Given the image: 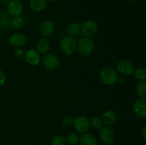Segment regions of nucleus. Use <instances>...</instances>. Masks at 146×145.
I'll return each mask as SVG.
<instances>
[{
    "label": "nucleus",
    "mask_w": 146,
    "mask_h": 145,
    "mask_svg": "<svg viewBox=\"0 0 146 145\" xmlns=\"http://www.w3.org/2000/svg\"><path fill=\"white\" fill-rule=\"evenodd\" d=\"M134 114L140 118L146 117V100L145 98H139L135 101L133 106Z\"/></svg>",
    "instance_id": "nucleus-10"
},
{
    "label": "nucleus",
    "mask_w": 146,
    "mask_h": 145,
    "mask_svg": "<svg viewBox=\"0 0 146 145\" xmlns=\"http://www.w3.org/2000/svg\"><path fill=\"white\" fill-rule=\"evenodd\" d=\"M99 138L103 143L110 144L114 142L115 139V132L109 127H102L100 129Z\"/></svg>",
    "instance_id": "nucleus-5"
},
{
    "label": "nucleus",
    "mask_w": 146,
    "mask_h": 145,
    "mask_svg": "<svg viewBox=\"0 0 146 145\" xmlns=\"http://www.w3.org/2000/svg\"><path fill=\"white\" fill-rule=\"evenodd\" d=\"M24 58L27 63L32 66L38 65L41 62V56L39 55V53L34 49L28 50L25 53Z\"/></svg>",
    "instance_id": "nucleus-11"
},
{
    "label": "nucleus",
    "mask_w": 146,
    "mask_h": 145,
    "mask_svg": "<svg viewBox=\"0 0 146 145\" xmlns=\"http://www.w3.org/2000/svg\"><path fill=\"white\" fill-rule=\"evenodd\" d=\"M44 66L49 71H54L59 66V58L54 53H46L42 59Z\"/></svg>",
    "instance_id": "nucleus-6"
},
{
    "label": "nucleus",
    "mask_w": 146,
    "mask_h": 145,
    "mask_svg": "<svg viewBox=\"0 0 146 145\" xmlns=\"http://www.w3.org/2000/svg\"><path fill=\"white\" fill-rule=\"evenodd\" d=\"M62 123L65 126H71L74 123V118L70 115H66L62 118Z\"/></svg>",
    "instance_id": "nucleus-25"
},
{
    "label": "nucleus",
    "mask_w": 146,
    "mask_h": 145,
    "mask_svg": "<svg viewBox=\"0 0 146 145\" xmlns=\"http://www.w3.org/2000/svg\"><path fill=\"white\" fill-rule=\"evenodd\" d=\"M50 48H51V44L46 38H41L37 42L36 50L39 53L44 54V55L48 53Z\"/></svg>",
    "instance_id": "nucleus-16"
},
{
    "label": "nucleus",
    "mask_w": 146,
    "mask_h": 145,
    "mask_svg": "<svg viewBox=\"0 0 146 145\" xmlns=\"http://www.w3.org/2000/svg\"><path fill=\"white\" fill-rule=\"evenodd\" d=\"M27 43V37L21 33H16L12 34L9 38V44L15 48L24 46Z\"/></svg>",
    "instance_id": "nucleus-12"
},
{
    "label": "nucleus",
    "mask_w": 146,
    "mask_h": 145,
    "mask_svg": "<svg viewBox=\"0 0 146 145\" xmlns=\"http://www.w3.org/2000/svg\"><path fill=\"white\" fill-rule=\"evenodd\" d=\"M81 145H98V142L95 136L90 133H84L79 139Z\"/></svg>",
    "instance_id": "nucleus-17"
},
{
    "label": "nucleus",
    "mask_w": 146,
    "mask_h": 145,
    "mask_svg": "<svg viewBox=\"0 0 146 145\" xmlns=\"http://www.w3.org/2000/svg\"><path fill=\"white\" fill-rule=\"evenodd\" d=\"M40 34L44 37H49L55 31V25L51 20H44L40 26Z\"/></svg>",
    "instance_id": "nucleus-13"
},
{
    "label": "nucleus",
    "mask_w": 146,
    "mask_h": 145,
    "mask_svg": "<svg viewBox=\"0 0 146 145\" xmlns=\"http://www.w3.org/2000/svg\"><path fill=\"white\" fill-rule=\"evenodd\" d=\"M102 122L106 126H111L117 120V114L112 109L106 110L102 115Z\"/></svg>",
    "instance_id": "nucleus-14"
},
{
    "label": "nucleus",
    "mask_w": 146,
    "mask_h": 145,
    "mask_svg": "<svg viewBox=\"0 0 146 145\" xmlns=\"http://www.w3.org/2000/svg\"><path fill=\"white\" fill-rule=\"evenodd\" d=\"M98 26L95 20L89 19L86 21L81 26L82 34L86 37H91L96 34L98 31Z\"/></svg>",
    "instance_id": "nucleus-8"
},
{
    "label": "nucleus",
    "mask_w": 146,
    "mask_h": 145,
    "mask_svg": "<svg viewBox=\"0 0 146 145\" xmlns=\"http://www.w3.org/2000/svg\"><path fill=\"white\" fill-rule=\"evenodd\" d=\"M81 31V26L78 23L74 22L69 24V26L67 28V33L69 35V36H76L78 35Z\"/></svg>",
    "instance_id": "nucleus-18"
},
{
    "label": "nucleus",
    "mask_w": 146,
    "mask_h": 145,
    "mask_svg": "<svg viewBox=\"0 0 146 145\" xmlns=\"http://www.w3.org/2000/svg\"><path fill=\"white\" fill-rule=\"evenodd\" d=\"M99 78L101 82L106 85H113L118 82V72L111 67H104L101 70Z\"/></svg>",
    "instance_id": "nucleus-2"
},
{
    "label": "nucleus",
    "mask_w": 146,
    "mask_h": 145,
    "mask_svg": "<svg viewBox=\"0 0 146 145\" xmlns=\"http://www.w3.org/2000/svg\"><path fill=\"white\" fill-rule=\"evenodd\" d=\"M47 5L46 0H30L29 7L33 11L41 12Z\"/></svg>",
    "instance_id": "nucleus-15"
},
{
    "label": "nucleus",
    "mask_w": 146,
    "mask_h": 145,
    "mask_svg": "<svg viewBox=\"0 0 146 145\" xmlns=\"http://www.w3.org/2000/svg\"><path fill=\"white\" fill-rule=\"evenodd\" d=\"M48 1H51V2H56V1H60V0H48Z\"/></svg>",
    "instance_id": "nucleus-29"
},
{
    "label": "nucleus",
    "mask_w": 146,
    "mask_h": 145,
    "mask_svg": "<svg viewBox=\"0 0 146 145\" xmlns=\"http://www.w3.org/2000/svg\"><path fill=\"white\" fill-rule=\"evenodd\" d=\"M18 1H23V0H18Z\"/></svg>",
    "instance_id": "nucleus-30"
},
{
    "label": "nucleus",
    "mask_w": 146,
    "mask_h": 145,
    "mask_svg": "<svg viewBox=\"0 0 146 145\" xmlns=\"http://www.w3.org/2000/svg\"><path fill=\"white\" fill-rule=\"evenodd\" d=\"M137 94L141 98H146V80H142L138 84L136 88Z\"/></svg>",
    "instance_id": "nucleus-20"
},
{
    "label": "nucleus",
    "mask_w": 146,
    "mask_h": 145,
    "mask_svg": "<svg viewBox=\"0 0 146 145\" xmlns=\"http://www.w3.org/2000/svg\"><path fill=\"white\" fill-rule=\"evenodd\" d=\"M90 125H91V127L94 129L99 130L103 127L104 123L102 122V119L98 117H93L91 118V120H90Z\"/></svg>",
    "instance_id": "nucleus-21"
},
{
    "label": "nucleus",
    "mask_w": 146,
    "mask_h": 145,
    "mask_svg": "<svg viewBox=\"0 0 146 145\" xmlns=\"http://www.w3.org/2000/svg\"><path fill=\"white\" fill-rule=\"evenodd\" d=\"M60 48L65 55H71L76 51V42L73 37L64 36L60 43Z\"/></svg>",
    "instance_id": "nucleus-3"
},
{
    "label": "nucleus",
    "mask_w": 146,
    "mask_h": 145,
    "mask_svg": "<svg viewBox=\"0 0 146 145\" xmlns=\"http://www.w3.org/2000/svg\"><path fill=\"white\" fill-rule=\"evenodd\" d=\"M141 134H142L143 138L146 140V125L143 127L142 129V132H141Z\"/></svg>",
    "instance_id": "nucleus-28"
},
{
    "label": "nucleus",
    "mask_w": 146,
    "mask_h": 145,
    "mask_svg": "<svg viewBox=\"0 0 146 145\" xmlns=\"http://www.w3.org/2000/svg\"><path fill=\"white\" fill-rule=\"evenodd\" d=\"M25 51H24V49L21 48H17L14 51V54L17 58H21L23 57H24V55H25Z\"/></svg>",
    "instance_id": "nucleus-26"
},
{
    "label": "nucleus",
    "mask_w": 146,
    "mask_h": 145,
    "mask_svg": "<svg viewBox=\"0 0 146 145\" xmlns=\"http://www.w3.org/2000/svg\"><path fill=\"white\" fill-rule=\"evenodd\" d=\"M8 13L13 17L20 16L24 11V7L21 2L18 0H11L7 5Z\"/></svg>",
    "instance_id": "nucleus-9"
},
{
    "label": "nucleus",
    "mask_w": 146,
    "mask_h": 145,
    "mask_svg": "<svg viewBox=\"0 0 146 145\" xmlns=\"http://www.w3.org/2000/svg\"><path fill=\"white\" fill-rule=\"evenodd\" d=\"M7 80V76H6L5 72L0 69V86L4 85Z\"/></svg>",
    "instance_id": "nucleus-27"
},
{
    "label": "nucleus",
    "mask_w": 146,
    "mask_h": 145,
    "mask_svg": "<svg viewBox=\"0 0 146 145\" xmlns=\"http://www.w3.org/2000/svg\"><path fill=\"white\" fill-rule=\"evenodd\" d=\"M51 145H66V139L64 136L56 135L51 139Z\"/></svg>",
    "instance_id": "nucleus-24"
},
{
    "label": "nucleus",
    "mask_w": 146,
    "mask_h": 145,
    "mask_svg": "<svg viewBox=\"0 0 146 145\" xmlns=\"http://www.w3.org/2000/svg\"><path fill=\"white\" fill-rule=\"evenodd\" d=\"M116 69L117 71L121 75L128 76L133 74L134 65L131 61L128 60H121L117 63Z\"/></svg>",
    "instance_id": "nucleus-7"
},
{
    "label": "nucleus",
    "mask_w": 146,
    "mask_h": 145,
    "mask_svg": "<svg viewBox=\"0 0 146 145\" xmlns=\"http://www.w3.org/2000/svg\"><path fill=\"white\" fill-rule=\"evenodd\" d=\"M133 75L138 80H145L146 79V69L144 68H139L134 71Z\"/></svg>",
    "instance_id": "nucleus-22"
},
{
    "label": "nucleus",
    "mask_w": 146,
    "mask_h": 145,
    "mask_svg": "<svg viewBox=\"0 0 146 145\" xmlns=\"http://www.w3.org/2000/svg\"><path fill=\"white\" fill-rule=\"evenodd\" d=\"M94 48V43L89 37L80 38L76 43V51L81 56L86 58L91 53Z\"/></svg>",
    "instance_id": "nucleus-1"
},
{
    "label": "nucleus",
    "mask_w": 146,
    "mask_h": 145,
    "mask_svg": "<svg viewBox=\"0 0 146 145\" xmlns=\"http://www.w3.org/2000/svg\"><path fill=\"white\" fill-rule=\"evenodd\" d=\"M9 24L11 28H14V29H19L24 25V20L20 16L13 17L10 20Z\"/></svg>",
    "instance_id": "nucleus-19"
},
{
    "label": "nucleus",
    "mask_w": 146,
    "mask_h": 145,
    "mask_svg": "<svg viewBox=\"0 0 146 145\" xmlns=\"http://www.w3.org/2000/svg\"><path fill=\"white\" fill-rule=\"evenodd\" d=\"M74 125L75 129L80 133H86L90 129V121L84 115H78L74 119Z\"/></svg>",
    "instance_id": "nucleus-4"
},
{
    "label": "nucleus",
    "mask_w": 146,
    "mask_h": 145,
    "mask_svg": "<svg viewBox=\"0 0 146 145\" xmlns=\"http://www.w3.org/2000/svg\"><path fill=\"white\" fill-rule=\"evenodd\" d=\"M79 139L80 137L78 134L75 133V132H71L67 135V137L66 139V142H68L69 144L75 145L79 142Z\"/></svg>",
    "instance_id": "nucleus-23"
}]
</instances>
